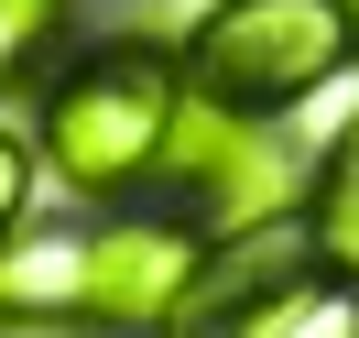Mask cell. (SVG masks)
Masks as SVG:
<instances>
[{"label":"cell","mask_w":359,"mask_h":338,"mask_svg":"<svg viewBox=\"0 0 359 338\" xmlns=\"http://www.w3.org/2000/svg\"><path fill=\"white\" fill-rule=\"evenodd\" d=\"M218 338H359V284L327 273V262H316V273H283V284L250 294Z\"/></svg>","instance_id":"5b68a950"},{"label":"cell","mask_w":359,"mask_h":338,"mask_svg":"<svg viewBox=\"0 0 359 338\" xmlns=\"http://www.w3.org/2000/svg\"><path fill=\"white\" fill-rule=\"evenodd\" d=\"M196 219H76V294H66V327L98 338H153L185 316V284H196Z\"/></svg>","instance_id":"3957f363"},{"label":"cell","mask_w":359,"mask_h":338,"mask_svg":"<svg viewBox=\"0 0 359 338\" xmlns=\"http://www.w3.org/2000/svg\"><path fill=\"white\" fill-rule=\"evenodd\" d=\"M175 55H185V88L196 98L272 120L294 98H316L359 55V0H218Z\"/></svg>","instance_id":"7a4b0ae2"},{"label":"cell","mask_w":359,"mask_h":338,"mask_svg":"<svg viewBox=\"0 0 359 338\" xmlns=\"http://www.w3.org/2000/svg\"><path fill=\"white\" fill-rule=\"evenodd\" d=\"M22 219H33V142L0 120V240H11Z\"/></svg>","instance_id":"ba28073f"},{"label":"cell","mask_w":359,"mask_h":338,"mask_svg":"<svg viewBox=\"0 0 359 338\" xmlns=\"http://www.w3.org/2000/svg\"><path fill=\"white\" fill-rule=\"evenodd\" d=\"M76 0H0V98L33 88V77L55 66V44H66Z\"/></svg>","instance_id":"52a82bcc"},{"label":"cell","mask_w":359,"mask_h":338,"mask_svg":"<svg viewBox=\"0 0 359 338\" xmlns=\"http://www.w3.org/2000/svg\"><path fill=\"white\" fill-rule=\"evenodd\" d=\"M153 186H175L185 219H196L207 240H218V229H272V219H283V197H294V153H283V131H262L250 110H218V98L185 88Z\"/></svg>","instance_id":"277c9868"},{"label":"cell","mask_w":359,"mask_h":338,"mask_svg":"<svg viewBox=\"0 0 359 338\" xmlns=\"http://www.w3.org/2000/svg\"><path fill=\"white\" fill-rule=\"evenodd\" d=\"M175 110H185V55H163V44H88L76 66H55L33 153L88 207H120V197H142L163 175Z\"/></svg>","instance_id":"6da1fadb"},{"label":"cell","mask_w":359,"mask_h":338,"mask_svg":"<svg viewBox=\"0 0 359 338\" xmlns=\"http://www.w3.org/2000/svg\"><path fill=\"white\" fill-rule=\"evenodd\" d=\"M305 251L359 284V110L337 120V142L316 153V175H305Z\"/></svg>","instance_id":"8992f818"}]
</instances>
